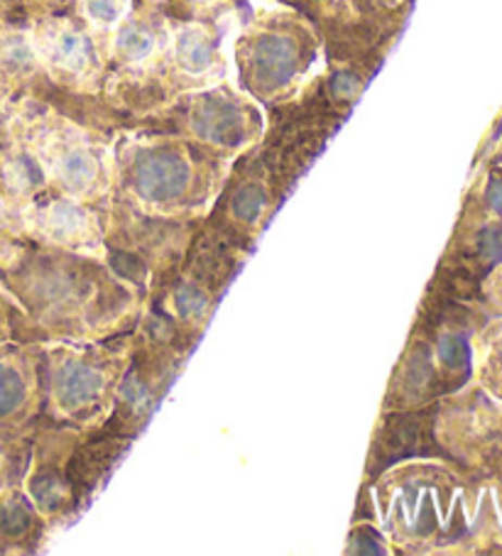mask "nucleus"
<instances>
[{"instance_id":"obj_1","label":"nucleus","mask_w":502,"mask_h":556,"mask_svg":"<svg viewBox=\"0 0 502 556\" xmlns=\"http://www.w3.org/2000/svg\"><path fill=\"white\" fill-rule=\"evenodd\" d=\"M191 177L187 160L177 152H150L135 162L133 187L145 201L167 204L181 197Z\"/></svg>"},{"instance_id":"obj_2","label":"nucleus","mask_w":502,"mask_h":556,"mask_svg":"<svg viewBox=\"0 0 502 556\" xmlns=\"http://www.w3.org/2000/svg\"><path fill=\"white\" fill-rule=\"evenodd\" d=\"M191 128L199 138L216 142V146H236L246 132V116L236 101L214 93L194 105Z\"/></svg>"},{"instance_id":"obj_3","label":"nucleus","mask_w":502,"mask_h":556,"mask_svg":"<svg viewBox=\"0 0 502 556\" xmlns=\"http://www.w3.org/2000/svg\"><path fill=\"white\" fill-rule=\"evenodd\" d=\"M250 66L258 84H263L265 89H277L292 79L297 70V47L283 35L260 37L250 52Z\"/></svg>"},{"instance_id":"obj_4","label":"nucleus","mask_w":502,"mask_h":556,"mask_svg":"<svg viewBox=\"0 0 502 556\" xmlns=\"http://www.w3.org/2000/svg\"><path fill=\"white\" fill-rule=\"evenodd\" d=\"M103 376L86 363H66L54 378V397L64 409H81L99 397Z\"/></svg>"},{"instance_id":"obj_5","label":"nucleus","mask_w":502,"mask_h":556,"mask_svg":"<svg viewBox=\"0 0 502 556\" xmlns=\"http://www.w3.org/2000/svg\"><path fill=\"white\" fill-rule=\"evenodd\" d=\"M45 52L64 72L81 74L91 64V45L72 27H57L45 40Z\"/></svg>"},{"instance_id":"obj_6","label":"nucleus","mask_w":502,"mask_h":556,"mask_svg":"<svg viewBox=\"0 0 502 556\" xmlns=\"http://www.w3.org/2000/svg\"><path fill=\"white\" fill-rule=\"evenodd\" d=\"M175 62L187 74H204L214 64V45L201 25H185L175 35Z\"/></svg>"},{"instance_id":"obj_7","label":"nucleus","mask_w":502,"mask_h":556,"mask_svg":"<svg viewBox=\"0 0 502 556\" xmlns=\"http://www.w3.org/2000/svg\"><path fill=\"white\" fill-rule=\"evenodd\" d=\"M96 175H99V165L86 148H66L57 157V177L70 191H86L93 185Z\"/></svg>"},{"instance_id":"obj_8","label":"nucleus","mask_w":502,"mask_h":556,"mask_svg":"<svg viewBox=\"0 0 502 556\" xmlns=\"http://www.w3.org/2000/svg\"><path fill=\"white\" fill-rule=\"evenodd\" d=\"M45 228L50 231L57 241H74L81 238L89 228V216L81 206H76L74 201L62 199L45 211Z\"/></svg>"},{"instance_id":"obj_9","label":"nucleus","mask_w":502,"mask_h":556,"mask_svg":"<svg viewBox=\"0 0 502 556\" xmlns=\"http://www.w3.org/2000/svg\"><path fill=\"white\" fill-rule=\"evenodd\" d=\"M115 52L128 62H142L154 52V35L142 23H125L115 35Z\"/></svg>"},{"instance_id":"obj_10","label":"nucleus","mask_w":502,"mask_h":556,"mask_svg":"<svg viewBox=\"0 0 502 556\" xmlns=\"http://www.w3.org/2000/svg\"><path fill=\"white\" fill-rule=\"evenodd\" d=\"M5 179L15 191L27 194V191H35L45 185V172L30 155H17L5 167Z\"/></svg>"},{"instance_id":"obj_11","label":"nucleus","mask_w":502,"mask_h":556,"mask_svg":"<svg viewBox=\"0 0 502 556\" xmlns=\"http://www.w3.org/2000/svg\"><path fill=\"white\" fill-rule=\"evenodd\" d=\"M25 380L11 366H0V417L11 415L25 402Z\"/></svg>"},{"instance_id":"obj_12","label":"nucleus","mask_w":502,"mask_h":556,"mask_svg":"<svg viewBox=\"0 0 502 556\" xmlns=\"http://www.w3.org/2000/svg\"><path fill=\"white\" fill-rule=\"evenodd\" d=\"M84 11L96 25H115L128 13V0H84Z\"/></svg>"},{"instance_id":"obj_13","label":"nucleus","mask_w":502,"mask_h":556,"mask_svg":"<svg viewBox=\"0 0 502 556\" xmlns=\"http://www.w3.org/2000/svg\"><path fill=\"white\" fill-rule=\"evenodd\" d=\"M265 206V194L258 187L240 189L234 199V214L243 220H255Z\"/></svg>"},{"instance_id":"obj_14","label":"nucleus","mask_w":502,"mask_h":556,"mask_svg":"<svg viewBox=\"0 0 502 556\" xmlns=\"http://www.w3.org/2000/svg\"><path fill=\"white\" fill-rule=\"evenodd\" d=\"M3 52H5V60L11 62L13 66H25V64H30V60H33L30 45H27L23 37H13V40H8Z\"/></svg>"},{"instance_id":"obj_15","label":"nucleus","mask_w":502,"mask_h":556,"mask_svg":"<svg viewBox=\"0 0 502 556\" xmlns=\"http://www.w3.org/2000/svg\"><path fill=\"white\" fill-rule=\"evenodd\" d=\"M441 361L447 366H461L463 358H466V343L456 337H447L441 341Z\"/></svg>"},{"instance_id":"obj_16","label":"nucleus","mask_w":502,"mask_h":556,"mask_svg":"<svg viewBox=\"0 0 502 556\" xmlns=\"http://www.w3.org/2000/svg\"><path fill=\"white\" fill-rule=\"evenodd\" d=\"M27 525V513H23V507L11 505L3 513V530L8 532H21L23 527Z\"/></svg>"},{"instance_id":"obj_17","label":"nucleus","mask_w":502,"mask_h":556,"mask_svg":"<svg viewBox=\"0 0 502 556\" xmlns=\"http://www.w3.org/2000/svg\"><path fill=\"white\" fill-rule=\"evenodd\" d=\"M199 3H214V0H199Z\"/></svg>"},{"instance_id":"obj_18","label":"nucleus","mask_w":502,"mask_h":556,"mask_svg":"<svg viewBox=\"0 0 502 556\" xmlns=\"http://www.w3.org/2000/svg\"><path fill=\"white\" fill-rule=\"evenodd\" d=\"M0 216H3V206H0Z\"/></svg>"}]
</instances>
